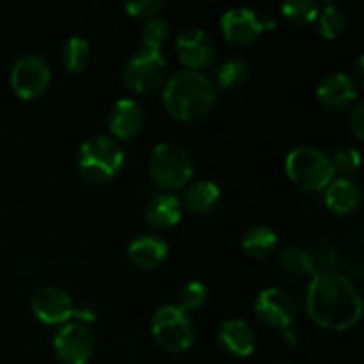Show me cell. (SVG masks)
<instances>
[{"instance_id":"cell-23","label":"cell","mask_w":364,"mask_h":364,"mask_svg":"<svg viewBox=\"0 0 364 364\" xmlns=\"http://www.w3.org/2000/svg\"><path fill=\"white\" fill-rule=\"evenodd\" d=\"M336 263V252L331 245H318V247L302 251V269H304V274H309L311 277L334 272Z\"/></svg>"},{"instance_id":"cell-36","label":"cell","mask_w":364,"mask_h":364,"mask_svg":"<svg viewBox=\"0 0 364 364\" xmlns=\"http://www.w3.org/2000/svg\"><path fill=\"white\" fill-rule=\"evenodd\" d=\"M274 364H291V363H287V361H279V363H274Z\"/></svg>"},{"instance_id":"cell-25","label":"cell","mask_w":364,"mask_h":364,"mask_svg":"<svg viewBox=\"0 0 364 364\" xmlns=\"http://www.w3.org/2000/svg\"><path fill=\"white\" fill-rule=\"evenodd\" d=\"M316 20H318V34L323 39L340 38L341 32L347 27V16L336 4H326L322 11H318Z\"/></svg>"},{"instance_id":"cell-15","label":"cell","mask_w":364,"mask_h":364,"mask_svg":"<svg viewBox=\"0 0 364 364\" xmlns=\"http://www.w3.org/2000/svg\"><path fill=\"white\" fill-rule=\"evenodd\" d=\"M144 127V110L135 100L119 98L112 105L109 114L110 137L119 141H128L141 134Z\"/></svg>"},{"instance_id":"cell-13","label":"cell","mask_w":364,"mask_h":364,"mask_svg":"<svg viewBox=\"0 0 364 364\" xmlns=\"http://www.w3.org/2000/svg\"><path fill=\"white\" fill-rule=\"evenodd\" d=\"M255 311L262 322L276 329H288L297 315V306L291 295L281 288H265L255 301Z\"/></svg>"},{"instance_id":"cell-35","label":"cell","mask_w":364,"mask_h":364,"mask_svg":"<svg viewBox=\"0 0 364 364\" xmlns=\"http://www.w3.org/2000/svg\"><path fill=\"white\" fill-rule=\"evenodd\" d=\"M355 73H358V77L354 78V82L358 87H361L363 85V55L358 59V68H355Z\"/></svg>"},{"instance_id":"cell-5","label":"cell","mask_w":364,"mask_h":364,"mask_svg":"<svg viewBox=\"0 0 364 364\" xmlns=\"http://www.w3.org/2000/svg\"><path fill=\"white\" fill-rule=\"evenodd\" d=\"M149 174L162 192L180 191L188 185L194 174V162L183 146L160 142L149 155Z\"/></svg>"},{"instance_id":"cell-24","label":"cell","mask_w":364,"mask_h":364,"mask_svg":"<svg viewBox=\"0 0 364 364\" xmlns=\"http://www.w3.org/2000/svg\"><path fill=\"white\" fill-rule=\"evenodd\" d=\"M63 60L64 66L71 73H82L91 60V46H89L87 39L82 38V36H71L64 43Z\"/></svg>"},{"instance_id":"cell-2","label":"cell","mask_w":364,"mask_h":364,"mask_svg":"<svg viewBox=\"0 0 364 364\" xmlns=\"http://www.w3.org/2000/svg\"><path fill=\"white\" fill-rule=\"evenodd\" d=\"M215 100V85L201 71L181 70L164 84V107L174 119L183 123H196L208 116Z\"/></svg>"},{"instance_id":"cell-14","label":"cell","mask_w":364,"mask_h":364,"mask_svg":"<svg viewBox=\"0 0 364 364\" xmlns=\"http://www.w3.org/2000/svg\"><path fill=\"white\" fill-rule=\"evenodd\" d=\"M316 98L327 109L341 110L359 102V89L350 75L331 73L316 85Z\"/></svg>"},{"instance_id":"cell-12","label":"cell","mask_w":364,"mask_h":364,"mask_svg":"<svg viewBox=\"0 0 364 364\" xmlns=\"http://www.w3.org/2000/svg\"><path fill=\"white\" fill-rule=\"evenodd\" d=\"M32 313L46 326H64L73 318L75 302L66 290L57 287H43L32 295Z\"/></svg>"},{"instance_id":"cell-31","label":"cell","mask_w":364,"mask_h":364,"mask_svg":"<svg viewBox=\"0 0 364 364\" xmlns=\"http://www.w3.org/2000/svg\"><path fill=\"white\" fill-rule=\"evenodd\" d=\"M277 265L288 274H304V269H302V251L299 247H294V245H288V247H283L279 252H277Z\"/></svg>"},{"instance_id":"cell-21","label":"cell","mask_w":364,"mask_h":364,"mask_svg":"<svg viewBox=\"0 0 364 364\" xmlns=\"http://www.w3.org/2000/svg\"><path fill=\"white\" fill-rule=\"evenodd\" d=\"M242 249L251 258H267L277 249L276 231L265 224L251 226L242 237Z\"/></svg>"},{"instance_id":"cell-7","label":"cell","mask_w":364,"mask_h":364,"mask_svg":"<svg viewBox=\"0 0 364 364\" xmlns=\"http://www.w3.org/2000/svg\"><path fill=\"white\" fill-rule=\"evenodd\" d=\"M167 60L162 50L141 46L123 66V82L130 91L151 92L166 84Z\"/></svg>"},{"instance_id":"cell-1","label":"cell","mask_w":364,"mask_h":364,"mask_svg":"<svg viewBox=\"0 0 364 364\" xmlns=\"http://www.w3.org/2000/svg\"><path fill=\"white\" fill-rule=\"evenodd\" d=\"M306 311L322 329L347 331L361 320L363 299L355 284L334 270L311 277L306 288Z\"/></svg>"},{"instance_id":"cell-32","label":"cell","mask_w":364,"mask_h":364,"mask_svg":"<svg viewBox=\"0 0 364 364\" xmlns=\"http://www.w3.org/2000/svg\"><path fill=\"white\" fill-rule=\"evenodd\" d=\"M363 112H364L363 102H358L350 114V128L358 139L364 137V114Z\"/></svg>"},{"instance_id":"cell-16","label":"cell","mask_w":364,"mask_h":364,"mask_svg":"<svg viewBox=\"0 0 364 364\" xmlns=\"http://www.w3.org/2000/svg\"><path fill=\"white\" fill-rule=\"evenodd\" d=\"M217 340L223 350L233 358H247L256 348L255 329L242 318H228L220 322Z\"/></svg>"},{"instance_id":"cell-6","label":"cell","mask_w":364,"mask_h":364,"mask_svg":"<svg viewBox=\"0 0 364 364\" xmlns=\"http://www.w3.org/2000/svg\"><path fill=\"white\" fill-rule=\"evenodd\" d=\"M153 340L166 352L181 354L188 350L196 340V327L188 313L176 304H164L151 318Z\"/></svg>"},{"instance_id":"cell-28","label":"cell","mask_w":364,"mask_h":364,"mask_svg":"<svg viewBox=\"0 0 364 364\" xmlns=\"http://www.w3.org/2000/svg\"><path fill=\"white\" fill-rule=\"evenodd\" d=\"M331 164H333L334 173H338L340 176L354 178L361 166V153L354 146H341L331 156Z\"/></svg>"},{"instance_id":"cell-34","label":"cell","mask_w":364,"mask_h":364,"mask_svg":"<svg viewBox=\"0 0 364 364\" xmlns=\"http://www.w3.org/2000/svg\"><path fill=\"white\" fill-rule=\"evenodd\" d=\"M283 340L287 341V345L288 347H297L299 345V334L295 333V331H291L290 327H288V329H283Z\"/></svg>"},{"instance_id":"cell-17","label":"cell","mask_w":364,"mask_h":364,"mask_svg":"<svg viewBox=\"0 0 364 364\" xmlns=\"http://www.w3.org/2000/svg\"><path fill=\"white\" fill-rule=\"evenodd\" d=\"M361 187L354 178L338 176L326 187V206L336 215H350L361 206Z\"/></svg>"},{"instance_id":"cell-9","label":"cell","mask_w":364,"mask_h":364,"mask_svg":"<svg viewBox=\"0 0 364 364\" xmlns=\"http://www.w3.org/2000/svg\"><path fill=\"white\" fill-rule=\"evenodd\" d=\"M52 71L48 63L36 53L21 55L11 68V87L21 100H34L48 89Z\"/></svg>"},{"instance_id":"cell-33","label":"cell","mask_w":364,"mask_h":364,"mask_svg":"<svg viewBox=\"0 0 364 364\" xmlns=\"http://www.w3.org/2000/svg\"><path fill=\"white\" fill-rule=\"evenodd\" d=\"M73 316H77V318H80V320H85V322H95V320H96V311L92 308H89V306L80 304V306H78V308H77V306H75Z\"/></svg>"},{"instance_id":"cell-27","label":"cell","mask_w":364,"mask_h":364,"mask_svg":"<svg viewBox=\"0 0 364 364\" xmlns=\"http://www.w3.org/2000/svg\"><path fill=\"white\" fill-rule=\"evenodd\" d=\"M171 36V25L166 18L155 16L151 20H146L142 27V46L153 50H160L167 43Z\"/></svg>"},{"instance_id":"cell-30","label":"cell","mask_w":364,"mask_h":364,"mask_svg":"<svg viewBox=\"0 0 364 364\" xmlns=\"http://www.w3.org/2000/svg\"><path fill=\"white\" fill-rule=\"evenodd\" d=\"M162 0H130V2L124 4L127 13L132 18H139V20H151L162 11Z\"/></svg>"},{"instance_id":"cell-22","label":"cell","mask_w":364,"mask_h":364,"mask_svg":"<svg viewBox=\"0 0 364 364\" xmlns=\"http://www.w3.org/2000/svg\"><path fill=\"white\" fill-rule=\"evenodd\" d=\"M249 63L242 57H228L215 71L217 85L224 91H231L244 84L249 78Z\"/></svg>"},{"instance_id":"cell-8","label":"cell","mask_w":364,"mask_h":364,"mask_svg":"<svg viewBox=\"0 0 364 364\" xmlns=\"http://www.w3.org/2000/svg\"><path fill=\"white\" fill-rule=\"evenodd\" d=\"M276 18H262L255 9L249 7H231L220 16V31H223L226 41L233 45H251L265 31L276 28Z\"/></svg>"},{"instance_id":"cell-29","label":"cell","mask_w":364,"mask_h":364,"mask_svg":"<svg viewBox=\"0 0 364 364\" xmlns=\"http://www.w3.org/2000/svg\"><path fill=\"white\" fill-rule=\"evenodd\" d=\"M208 299V290H206L205 284L201 281H188L178 291V302L176 306L180 309H183L185 313L194 311V309L201 308L203 304Z\"/></svg>"},{"instance_id":"cell-18","label":"cell","mask_w":364,"mask_h":364,"mask_svg":"<svg viewBox=\"0 0 364 364\" xmlns=\"http://www.w3.org/2000/svg\"><path fill=\"white\" fill-rule=\"evenodd\" d=\"M169 255V245L156 235H139L128 245V256L139 269L153 270L162 265Z\"/></svg>"},{"instance_id":"cell-20","label":"cell","mask_w":364,"mask_h":364,"mask_svg":"<svg viewBox=\"0 0 364 364\" xmlns=\"http://www.w3.org/2000/svg\"><path fill=\"white\" fill-rule=\"evenodd\" d=\"M220 188L213 180H196L187 185L183 192V203L191 212L208 213L219 205Z\"/></svg>"},{"instance_id":"cell-26","label":"cell","mask_w":364,"mask_h":364,"mask_svg":"<svg viewBox=\"0 0 364 364\" xmlns=\"http://www.w3.org/2000/svg\"><path fill=\"white\" fill-rule=\"evenodd\" d=\"M320 6L313 0H287L281 4V14L295 25L311 23L318 16Z\"/></svg>"},{"instance_id":"cell-11","label":"cell","mask_w":364,"mask_h":364,"mask_svg":"<svg viewBox=\"0 0 364 364\" xmlns=\"http://www.w3.org/2000/svg\"><path fill=\"white\" fill-rule=\"evenodd\" d=\"M215 41L208 32L199 27H188L176 38L178 59L185 64V70L201 71L213 63Z\"/></svg>"},{"instance_id":"cell-10","label":"cell","mask_w":364,"mask_h":364,"mask_svg":"<svg viewBox=\"0 0 364 364\" xmlns=\"http://www.w3.org/2000/svg\"><path fill=\"white\" fill-rule=\"evenodd\" d=\"M95 347V334L84 323H64L53 336V350L63 364H87Z\"/></svg>"},{"instance_id":"cell-4","label":"cell","mask_w":364,"mask_h":364,"mask_svg":"<svg viewBox=\"0 0 364 364\" xmlns=\"http://www.w3.org/2000/svg\"><path fill=\"white\" fill-rule=\"evenodd\" d=\"M284 169L295 187L306 192L323 191L334 180L331 156L313 146H299L287 155Z\"/></svg>"},{"instance_id":"cell-19","label":"cell","mask_w":364,"mask_h":364,"mask_svg":"<svg viewBox=\"0 0 364 364\" xmlns=\"http://www.w3.org/2000/svg\"><path fill=\"white\" fill-rule=\"evenodd\" d=\"M181 213H183L181 201L171 192L155 194L153 198H149L144 208V217L148 224H151L153 228H160V230H167L180 223Z\"/></svg>"},{"instance_id":"cell-3","label":"cell","mask_w":364,"mask_h":364,"mask_svg":"<svg viewBox=\"0 0 364 364\" xmlns=\"http://www.w3.org/2000/svg\"><path fill=\"white\" fill-rule=\"evenodd\" d=\"M124 166V149L110 135H92L78 148L77 167L84 180L95 185L107 183Z\"/></svg>"}]
</instances>
